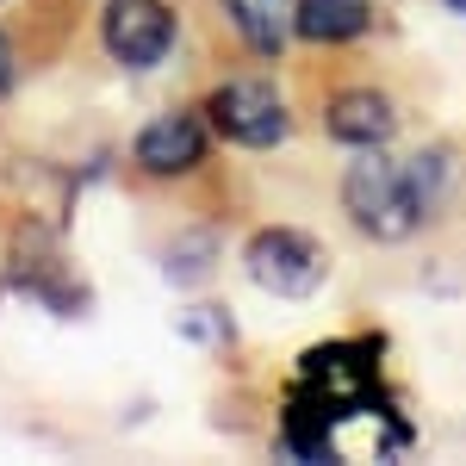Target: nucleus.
<instances>
[{"mask_svg":"<svg viewBox=\"0 0 466 466\" xmlns=\"http://www.w3.org/2000/svg\"><path fill=\"white\" fill-rule=\"evenodd\" d=\"M441 6H448V13H454V19H466V0H441Z\"/></svg>","mask_w":466,"mask_h":466,"instance_id":"obj_13","label":"nucleus"},{"mask_svg":"<svg viewBox=\"0 0 466 466\" xmlns=\"http://www.w3.org/2000/svg\"><path fill=\"white\" fill-rule=\"evenodd\" d=\"M224 19L237 25V37L261 50V56H280L287 50V32H292V0H218Z\"/></svg>","mask_w":466,"mask_h":466,"instance_id":"obj_9","label":"nucleus"},{"mask_svg":"<svg viewBox=\"0 0 466 466\" xmlns=\"http://www.w3.org/2000/svg\"><path fill=\"white\" fill-rule=\"evenodd\" d=\"M218 261V237L212 230H187V237H175L168 249H162V274L175 280V287H193V280H206Z\"/></svg>","mask_w":466,"mask_h":466,"instance_id":"obj_10","label":"nucleus"},{"mask_svg":"<svg viewBox=\"0 0 466 466\" xmlns=\"http://www.w3.org/2000/svg\"><path fill=\"white\" fill-rule=\"evenodd\" d=\"M243 274L274 299H311L323 287V274H329V261H323L318 237H305L292 224H268V230H255L243 243Z\"/></svg>","mask_w":466,"mask_h":466,"instance_id":"obj_3","label":"nucleus"},{"mask_svg":"<svg viewBox=\"0 0 466 466\" xmlns=\"http://www.w3.org/2000/svg\"><path fill=\"white\" fill-rule=\"evenodd\" d=\"M373 25V0H292V32L311 44H355Z\"/></svg>","mask_w":466,"mask_h":466,"instance_id":"obj_8","label":"nucleus"},{"mask_svg":"<svg viewBox=\"0 0 466 466\" xmlns=\"http://www.w3.org/2000/svg\"><path fill=\"white\" fill-rule=\"evenodd\" d=\"M323 131H329L336 144H349V149H386L392 131H398V106L386 94H373V87H349V94L329 100Z\"/></svg>","mask_w":466,"mask_h":466,"instance_id":"obj_7","label":"nucleus"},{"mask_svg":"<svg viewBox=\"0 0 466 466\" xmlns=\"http://www.w3.org/2000/svg\"><path fill=\"white\" fill-rule=\"evenodd\" d=\"M206 162V125L193 118V112H168V118H156L137 131V168L144 175H193Z\"/></svg>","mask_w":466,"mask_h":466,"instance_id":"obj_6","label":"nucleus"},{"mask_svg":"<svg viewBox=\"0 0 466 466\" xmlns=\"http://www.w3.org/2000/svg\"><path fill=\"white\" fill-rule=\"evenodd\" d=\"M299 386L318 398L336 423L367 417V410H386V392H380V342L360 336V342H318V349H305Z\"/></svg>","mask_w":466,"mask_h":466,"instance_id":"obj_2","label":"nucleus"},{"mask_svg":"<svg viewBox=\"0 0 466 466\" xmlns=\"http://www.w3.org/2000/svg\"><path fill=\"white\" fill-rule=\"evenodd\" d=\"M175 329L187 342H199V349H224V342H230V318H224L218 305H187L175 318Z\"/></svg>","mask_w":466,"mask_h":466,"instance_id":"obj_11","label":"nucleus"},{"mask_svg":"<svg viewBox=\"0 0 466 466\" xmlns=\"http://www.w3.org/2000/svg\"><path fill=\"white\" fill-rule=\"evenodd\" d=\"M100 44L125 69H156L175 50V13L162 0H112L100 19Z\"/></svg>","mask_w":466,"mask_h":466,"instance_id":"obj_5","label":"nucleus"},{"mask_svg":"<svg viewBox=\"0 0 466 466\" xmlns=\"http://www.w3.org/2000/svg\"><path fill=\"white\" fill-rule=\"evenodd\" d=\"M13 94V44H6V32H0V100Z\"/></svg>","mask_w":466,"mask_h":466,"instance_id":"obj_12","label":"nucleus"},{"mask_svg":"<svg viewBox=\"0 0 466 466\" xmlns=\"http://www.w3.org/2000/svg\"><path fill=\"white\" fill-rule=\"evenodd\" d=\"M342 206H349V224L373 243H404L435 212L430 193L417 187V168L392 162L386 149H360V162L342 175Z\"/></svg>","mask_w":466,"mask_h":466,"instance_id":"obj_1","label":"nucleus"},{"mask_svg":"<svg viewBox=\"0 0 466 466\" xmlns=\"http://www.w3.org/2000/svg\"><path fill=\"white\" fill-rule=\"evenodd\" d=\"M206 125H212L218 137H230L237 149H274V144H287L292 112L268 81L237 75V81H224L212 100H206Z\"/></svg>","mask_w":466,"mask_h":466,"instance_id":"obj_4","label":"nucleus"}]
</instances>
